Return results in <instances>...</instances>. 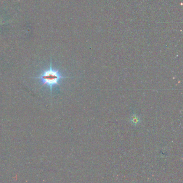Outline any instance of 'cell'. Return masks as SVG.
I'll list each match as a JSON object with an SVG mask.
<instances>
[{
	"instance_id": "1",
	"label": "cell",
	"mask_w": 183,
	"mask_h": 183,
	"mask_svg": "<svg viewBox=\"0 0 183 183\" xmlns=\"http://www.w3.org/2000/svg\"><path fill=\"white\" fill-rule=\"evenodd\" d=\"M68 78V77L63 76L58 70L54 69L52 67V59H51L50 67L49 69L43 71L39 76L33 77L32 78L39 79L43 85H47L49 87L51 95L52 94V88L56 85H59L60 81L64 78Z\"/></svg>"
}]
</instances>
